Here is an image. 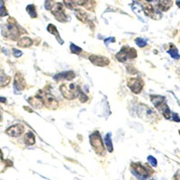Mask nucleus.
Masks as SVG:
<instances>
[{
  "label": "nucleus",
  "instance_id": "c85d7f7f",
  "mask_svg": "<svg viewBox=\"0 0 180 180\" xmlns=\"http://www.w3.org/2000/svg\"><path fill=\"white\" fill-rule=\"evenodd\" d=\"M47 30H48V32H50L52 35H58V31H57V29H56V27L53 25H48V27H47Z\"/></svg>",
  "mask_w": 180,
  "mask_h": 180
},
{
  "label": "nucleus",
  "instance_id": "c9c22d12",
  "mask_svg": "<svg viewBox=\"0 0 180 180\" xmlns=\"http://www.w3.org/2000/svg\"><path fill=\"white\" fill-rule=\"evenodd\" d=\"M74 2V4H77L79 6H84V4L86 3V0H72Z\"/></svg>",
  "mask_w": 180,
  "mask_h": 180
},
{
  "label": "nucleus",
  "instance_id": "412c9836",
  "mask_svg": "<svg viewBox=\"0 0 180 180\" xmlns=\"http://www.w3.org/2000/svg\"><path fill=\"white\" fill-rule=\"evenodd\" d=\"M168 53L170 54L172 58L174 59H180V55L178 53V49L176 48V46L174 44H170V49L168 50Z\"/></svg>",
  "mask_w": 180,
  "mask_h": 180
},
{
  "label": "nucleus",
  "instance_id": "0eeeda50",
  "mask_svg": "<svg viewBox=\"0 0 180 180\" xmlns=\"http://www.w3.org/2000/svg\"><path fill=\"white\" fill-rule=\"evenodd\" d=\"M89 60L98 67H104L107 66L110 63V60L108 58L104 57V56H101V55H91L89 57Z\"/></svg>",
  "mask_w": 180,
  "mask_h": 180
},
{
  "label": "nucleus",
  "instance_id": "f704fd0d",
  "mask_svg": "<svg viewBox=\"0 0 180 180\" xmlns=\"http://www.w3.org/2000/svg\"><path fill=\"white\" fill-rule=\"evenodd\" d=\"M13 53H14V56L15 57H16V58H18V57H21L22 56V52L21 51H19V50H17V49H13Z\"/></svg>",
  "mask_w": 180,
  "mask_h": 180
},
{
  "label": "nucleus",
  "instance_id": "4c0bfd02",
  "mask_svg": "<svg viewBox=\"0 0 180 180\" xmlns=\"http://www.w3.org/2000/svg\"><path fill=\"white\" fill-rule=\"evenodd\" d=\"M112 42H113H113H114V38H108V39H106V40H105V41H104V43H105V44H108V43H112Z\"/></svg>",
  "mask_w": 180,
  "mask_h": 180
},
{
  "label": "nucleus",
  "instance_id": "a878e982",
  "mask_svg": "<svg viewBox=\"0 0 180 180\" xmlns=\"http://www.w3.org/2000/svg\"><path fill=\"white\" fill-rule=\"evenodd\" d=\"M127 57L128 59H134L137 57V51L134 48H129L127 52Z\"/></svg>",
  "mask_w": 180,
  "mask_h": 180
},
{
  "label": "nucleus",
  "instance_id": "a19ab883",
  "mask_svg": "<svg viewBox=\"0 0 180 180\" xmlns=\"http://www.w3.org/2000/svg\"><path fill=\"white\" fill-rule=\"evenodd\" d=\"M146 2H151V1H153V0H145Z\"/></svg>",
  "mask_w": 180,
  "mask_h": 180
},
{
  "label": "nucleus",
  "instance_id": "1a4fd4ad",
  "mask_svg": "<svg viewBox=\"0 0 180 180\" xmlns=\"http://www.w3.org/2000/svg\"><path fill=\"white\" fill-rule=\"evenodd\" d=\"M25 132V127L22 124H16L7 130V133L12 137H18Z\"/></svg>",
  "mask_w": 180,
  "mask_h": 180
},
{
  "label": "nucleus",
  "instance_id": "2f4dec72",
  "mask_svg": "<svg viewBox=\"0 0 180 180\" xmlns=\"http://www.w3.org/2000/svg\"><path fill=\"white\" fill-rule=\"evenodd\" d=\"M78 97H79V100H80V102L81 103H86V101L88 100V96L85 95L84 93H82V92H80L79 95H78Z\"/></svg>",
  "mask_w": 180,
  "mask_h": 180
},
{
  "label": "nucleus",
  "instance_id": "37998d69",
  "mask_svg": "<svg viewBox=\"0 0 180 180\" xmlns=\"http://www.w3.org/2000/svg\"><path fill=\"white\" fill-rule=\"evenodd\" d=\"M179 133H180V131H179Z\"/></svg>",
  "mask_w": 180,
  "mask_h": 180
},
{
  "label": "nucleus",
  "instance_id": "5701e85b",
  "mask_svg": "<svg viewBox=\"0 0 180 180\" xmlns=\"http://www.w3.org/2000/svg\"><path fill=\"white\" fill-rule=\"evenodd\" d=\"M26 11L28 12V14L30 15V16H31L32 18L37 17V13H36L35 6H34V5H29V6H27V7H26Z\"/></svg>",
  "mask_w": 180,
  "mask_h": 180
},
{
  "label": "nucleus",
  "instance_id": "7ed1b4c3",
  "mask_svg": "<svg viewBox=\"0 0 180 180\" xmlns=\"http://www.w3.org/2000/svg\"><path fill=\"white\" fill-rule=\"evenodd\" d=\"M90 143H91V145L94 148V150L97 154H104V146L102 139H101V136H100L98 132H95L93 134H91V136H90Z\"/></svg>",
  "mask_w": 180,
  "mask_h": 180
},
{
  "label": "nucleus",
  "instance_id": "2eb2a0df",
  "mask_svg": "<svg viewBox=\"0 0 180 180\" xmlns=\"http://www.w3.org/2000/svg\"><path fill=\"white\" fill-rule=\"evenodd\" d=\"M132 167L134 168L135 172H136L137 174H139L140 176H141V177H147V176L149 175L147 169H146L143 166H141V164H132Z\"/></svg>",
  "mask_w": 180,
  "mask_h": 180
},
{
  "label": "nucleus",
  "instance_id": "4be33fe9",
  "mask_svg": "<svg viewBox=\"0 0 180 180\" xmlns=\"http://www.w3.org/2000/svg\"><path fill=\"white\" fill-rule=\"evenodd\" d=\"M104 141H105V146L108 150L109 152L113 151V143H112L111 140V133H107L106 136L104 138Z\"/></svg>",
  "mask_w": 180,
  "mask_h": 180
},
{
  "label": "nucleus",
  "instance_id": "20e7f679",
  "mask_svg": "<svg viewBox=\"0 0 180 180\" xmlns=\"http://www.w3.org/2000/svg\"><path fill=\"white\" fill-rule=\"evenodd\" d=\"M127 86L135 94L141 93V91L143 88V81L140 78L136 77H132L127 79Z\"/></svg>",
  "mask_w": 180,
  "mask_h": 180
},
{
  "label": "nucleus",
  "instance_id": "39448f33",
  "mask_svg": "<svg viewBox=\"0 0 180 180\" xmlns=\"http://www.w3.org/2000/svg\"><path fill=\"white\" fill-rule=\"evenodd\" d=\"M51 10H52V13L53 14V16L56 17V19L59 22H66L67 16L64 13L63 7L60 3H55Z\"/></svg>",
  "mask_w": 180,
  "mask_h": 180
},
{
  "label": "nucleus",
  "instance_id": "6ab92c4d",
  "mask_svg": "<svg viewBox=\"0 0 180 180\" xmlns=\"http://www.w3.org/2000/svg\"><path fill=\"white\" fill-rule=\"evenodd\" d=\"M25 141L27 145H33L35 143V136L33 132H27L25 136Z\"/></svg>",
  "mask_w": 180,
  "mask_h": 180
},
{
  "label": "nucleus",
  "instance_id": "7c9ffc66",
  "mask_svg": "<svg viewBox=\"0 0 180 180\" xmlns=\"http://www.w3.org/2000/svg\"><path fill=\"white\" fill-rule=\"evenodd\" d=\"M135 43H136V44H137L139 47H141V48L145 47L146 45H147L146 41H144L143 39H141V38H137V39L135 40Z\"/></svg>",
  "mask_w": 180,
  "mask_h": 180
},
{
  "label": "nucleus",
  "instance_id": "f8f14e48",
  "mask_svg": "<svg viewBox=\"0 0 180 180\" xmlns=\"http://www.w3.org/2000/svg\"><path fill=\"white\" fill-rule=\"evenodd\" d=\"M150 100L152 104L155 105L156 108L159 107L161 104L165 103V97L164 96H161V95H150Z\"/></svg>",
  "mask_w": 180,
  "mask_h": 180
},
{
  "label": "nucleus",
  "instance_id": "79ce46f5",
  "mask_svg": "<svg viewBox=\"0 0 180 180\" xmlns=\"http://www.w3.org/2000/svg\"><path fill=\"white\" fill-rule=\"evenodd\" d=\"M2 121V115H1V113H0V122Z\"/></svg>",
  "mask_w": 180,
  "mask_h": 180
},
{
  "label": "nucleus",
  "instance_id": "a211bd4d",
  "mask_svg": "<svg viewBox=\"0 0 180 180\" xmlns=\"http://www.w3.org/2000/svg\"><path fill=\"white\" fill-rule=\"evenodd\" d=\"M75 15H76V16H77V19H78L79 21L83 22V23H86L87 20H88V16H87L86 13L84 11V10L77 9L76 12H75Z\"/></svg>",
  "mask_w": 180,
  "mask_h": 180
},
{
  "label": "nucleus",
  "instance_id": "6e6552de",
  "mask_svg": "<svg viewBox=\"0 0 180 180\" xmlns=\"http://www.w3.org/2000/svg\"><path fill=\"white\" fill-rule=\"evenodd\" d=\"M14 83H15L16 89H17L18 91H23L26 87V81L25 79V77L20 72H17L16 74Z\"/></svg>",
  "mask_w": 180,
  "mask_h": 180
},
{
  "label": "nucleus",
  "instance_id": "ddd939ff",
  "mask_svg": "<svg viewBox=\"0 0 180 180\" xmlns=\"http://www.w3.org/2000/svg\"><path fill=\"white\" fill-rule=\"evenodd\" d=\"M33 40L29 37H24L22 38L21 40H19V42L17 43L18 47H21V48H28L30 46L33 45Z\"/></svg>",
  "mask_w": 180,
  "mask_h": 180
},
{
  "label": "nucleus",
  "instance_id": "c756f323",
  "mask_svg": "<svg viewBox=\"0 0 180 180\" xmlns=\"http://www.w3.org/2000/svg\"><path fill=\"white\" fill-rule=\"evenodd\" d=\"M55 4V0H46L45 1V8L47 10H51L52 8V7Z\"/></svg>",
  "mask_w": 180,
  "mask_h": 180
},
{
  "label": "nucleus",
  "instance_id": "f03ea898",
  "mask_svg": "<svg viewBox=\"0 0 180 180\" xmlns=\"http://www.w3.org/2000/svg\"><path fill=\"white\" fill-rule=\"evenodd\" d=\"M2 35L10 40L17 41L20 35H21V33H20L19 28L16 26V23L12 24V23L7 22V25H4L3 29H2Z\"/></svg>",
  "mask_w": 180,
  "mask_h": 180
},
{
  "label": "nucleus",
  "instance_id": "423d86ee",
  "mask_svg": "<svg viewBox=\"0 0 180 180\" xmlns=\"http://www.w3.org/2000/svg\"><path fill=\"white\" fill-rule=\"evenodd\" d=\"M42 99H43V104L50 110H55L59 106V103H58L57 99L52 95L45 94L44 95H43Z\"/></svg>",
  "mask_w": 180,
  "mask_h": 180
},
{
  "label": "nucleus",
  "instance_id": "e433bc0d",
  "mask_svg": "<svg viewBox=\"0 0 180 180\" xmlns=\"http://www.w3.org/2000/svg\"><path fill=\"white\" fill-rule=\"evenodd\" d=\"M172 118H173V120L175 121V122H180V118L178 117V115L177 113H175L172 114Z\"/></svg>",
  "mask_w": 180,
  "mask_h": 180
},
{
  "label": "nucleus",
  "instance_id": "f257e3e1",
  "mask_svg": "<svg viewBox=\"0 0 180 180\" xmlns=\"http://www.w3.org/2000/svg\"><path fill=\"white\" fill-rule=\"evenodd\" d=\"M60 92L63 95V96L69 100H73L77 98L80 93V89L75 83L70 84H62L60 87Z\"/></svg>",
  "mask_w": 180,
  "mask_h": 180
},
{
  "label": "nucleus",
  "instance_id": "4468645a",
  "mask_svg": "<svg viewBox=\"0 0 180 180\" xmlns=\"http://www.w3.org/2000/svg\"><path fill=\"white\" fill-rule=\"evenodd\" d=\"M128 47H123L120 52L116 54V59L121 62H125L128 57H127V52H128Z\"/></svg>",
  "mask_w": 180,
  "mask_h": 180
},
{
  "label": "nucleus",
  "instance_id": "72a5a7b5",
  "mask_svg": "<svg viewBox=\"0 0 180 180\" xmlns=\"http://www.w3.org/2000/svg\"><path fill=\"white\" fill-rule=\"evenodd\" d=\"M148 161L152 167H156L157 166V159H155L154 157H152V156H149L148 157Z\"/></svg>",
  "mask_w": 180,
  "mask_h": 180
},
{
  "label": "nucleus",
  "instance_id": "393cba45",
  "mask_svg": "<svg viewBox=\"0 0 180 180\" xmlns=\"http://www.w3.org/2000/svg\"><path fill=\"white\" fill-rule=\"evenodd\" d=\"M132 10L137 14L138 16H140L141 15V13L143 11V8H142V7L140 5V4H138V3H133L132 4Z\"/></svg>",
  "mask_w": 180,
  "mask_h": 180
},
{
  "label": "nucleus",
  "instance_id": "58836bf2",
  "mask_svg": "<svg viewBox=\"0 0 180 180\" xmlns=\"http://www.w3.org/2000/svg\"><path fill=\"white\" fill-rule=\"evenodd\" d=\"M0 102H1V103H6V102H7V100H6V98H4V97H1V96H0Z\"/></svg>",
  "mask_w": 180,
  "mask_h": 180
},
{
  "label": "nucleus",
  "instance_id": "c03bdc74",
  "mask_svg": "<svg viewBox=\"0 0 180 180\" xmlns=\"http://www.w3.org/2000/svg\"><path fill=\"white\" fill-rule=\"evenodd\" d=\"M179 180H180V178H179Z\"/></svg>",
  "mask_w": 180,
  "mask_h": 180
},
{
  "label": "nucleus",
  "instance_id": "aec40b11",
  "mask_svg": "<svg viewBox=\"0 0 180 180\" xmlns=\"http://www.w3.org/2000/svg\"><path fill=\"white\" fill-rule=\"evenodd\" d=\"M11 78L8 76L5 75L3 72L0 73V86H7L10 82Z\"/></svg>",
  "mask_w": 180,
  "mask_h": 180
},
{
  "label": "nucleus",
  "instance_id": "ea45409f",
  "mask_svg": "<svg viewBox=\"0 0 180 180\" xmlns=\"http://www.w3.org/2000/svg\"><path fill=\"white\" fill-rule=\"evenodd\" d=\"M177 4H178V7H180V1L179 0H178V1H177Z\"/></svg>",
  "mask_w": 180,
  "mask_h": 180
},
{
  "label": "nucleus",
  "instance_id": "bb28decb",
  "mask_svg": "<svg viewBox=\"0 0 180 180\" xmlns=\"http://www.w3.org/2000/svg\"><path fill=\"white\" fill-rule=\"evenodd\" d=\"M6 168H7V164H6V161L3 159L2 152L0 150V173L4 172V170L6 169Z\"/></svg>",
  "mask_w": 180,
  "mask_h": 180
},
{
  "label": "nucleus",
  "instance_id": "dca6fc26",
  "mask_svg": "<svg viewBox=\"0 0 180 180\" xmlns=\"http://www.w3.org/2000/svg\"><path fill=\"white\" fill-rule=\"evenodd\" d=\"M158 109L162 113V114L164 115V117H165L166 119H170L171 112H170L169 108H168V106L166 104L164 103L163 104H161L159 107H158Z\"/></svg>",
  "mask_w": 180,
  "mask_h": 180
},
{
  "label": "nucleus",
  "instance_id": "9b49d317",
  "mask_svg": "<svg viewBox=\"0 0 180 180\" xmlns=\"http://www.w3.org/2000/svg\"><path fill=\"white\" fill-rule=\"evenodd\" d=\"M28 102L29 104L33 106V107H35V108H42V106H43V99H42V97L41 96H35V97H30L29 99H28Z\"/></svg>",
  "mask_w": 180,
  "mask_h": 180
},
{
  "label": "nucleus",
  "instance_id": "9d476101",
  "mask_svg": "<svg viewBox=\"0 0 180 180\" xmlns=\"http://www.w3.org/2000/svg\"><path fill=\"white\" fill-rule=\"evenodd\" d=\"M76 75L73 71H64V72H61L57 74L54 79L57 80V81H60V80H72L73 78H75Z\"/></svg>",
  "mask_w": 180,
  "mask_h": 180
},
{
  "label": "nucleus",
  "instance_id": "f3484780",
  "mask_svg": "<svg viewBox=\"0 0 180 180\" xmlns=\"http://www.w3.org/2000/svg\"><path fill=\"white\" fill-rule=\"evenodd\" d=\"M173 5L172 0H159V7L162 11H168Z\"/></svg>",
  "mask_w": 180,
  "mask_h": 180
},
{
  "label": "nucleus",
  "instance_id": "473e14b6",
  "mask_svg": "<svg viewBox=\"0 0 180 180\" xmlns=\"http://www.w3.org/2000/svg\"><path fill=\"white\" fill-rule=\"evenodd\" d=\"M64 2V5L69 9L74 8V2L72 0H63Z\"/></svg>",
  "mask_w": 180,
  "mask_h": 180
},
{
  "label": "nucleus",
  "instance_id": "cd10ccee",
  "mask_svg": "<svg viewBox=\"0 0 180 180\" xmlns=\"http://www.w3.org/2000/svg\"><path fill=\"white\" fill-rule=\"evenodd\" d=\"M70 51L72 53H75V54H79L80 52H82V50H81V48H79L78 46H76L75 44H71L70 45Z\"/></svg>",
  "mask_w": 180,
  "mask_h": 180
},
{
  "label": "nucleus",
  "instance_id": "b1692460",
  "mask_svg": "<svg viewBox=\"0 0 180 180\" xmlns=\"http://www.w3.org/2000/svg\"><path fill=\"white\" fill-rule=\"evenodd\" d=\"M7 15H8V13H7V11L6 9V7H5L4 0H0V17L6 16Z\"/></svg>",
  "mask_w": 180,
  "mask_h": 180
}]
</instances>
